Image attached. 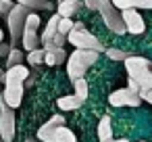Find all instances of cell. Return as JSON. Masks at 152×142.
<instances>
[{
    "instance_id": "obj_1",
    "label": "cell",
    "mask_w": 152,
    "mask_h": 142,
    "mask_svg": "<svg viewBox=\"0 0 152 142\" xmlns=\"http://www.w3.org/2000/svg\"><path fill=\"white\" fill-rule=\"evenodd\" d=\"M125 69H127V88L133 90L142 100L146 96L148 90H152V61H148L146 57H135L131 54L129 59H125Z\"/></svg>"
},
{
    "instance_id": "obj_2",
    "label": "cell",
    "mask_w": 152,
    "mask_h": 142,
    "mask_svg": "<svg viewBox=\"0 0 152 142\" xmlns=\"http://www.w3.org/2000/svg\"><path fill=\"white\" fill-rule=\"evenodd\" d=\"M98 52L94 50H73L69 57H67V73H69V79L71 84L79 77L86 75V71L98 61Z\"/></svg>"
},
{
    "instance_id": "obj_3",
    "label": "cell",
    "mask_w": 152,
    "mask_h": 142,
    "mask_svg": "<svg viewBox=\"0 0 152 142\" xmlns=\"http://www.w3.org/2000/svg\"><path fill=\"white\" fill-rule=\"evenodd\" d=\"M67 42L73 44L75 50H94V52H98V54L106 50V48L102 46V42H100L96 36H92L88 29H71L69 36H67Z\"/></svg>"
},
{
    "instance_id": "obj_4",
    "label": "cell",
    "mask_w": 152,
    "mask_h": 142,
    "mask_svg": "<svg viewBox=\"0 0 152 142\" xmlns=\"http://www.w3.org/2000/svg\"><path fill=\"white\" fill-rule=\"evenodd\" d=\"M29 13H31L29 9H25V7H21V4H15L13 11L9 13V17L4 19L7 25H9V32H11V46H13V48H15L17 42H21V34H23V29H25V19H27Z\"/></svg>"
},
{
    "instance_id": "obj_5",
    "label": "cell",
    "mask_w": 152,
    "mask_h": 142,
    "mask_svg": "<svg viewBox=\"0 0 152 142\" xmlns=\"http://www.w3.org/2000/svg\"><path fill=\"white\" fill-rule=\"evenodd\" d=\"M100 15H102V21H104V25L113 32V34H119V36H123L127 29H125V23H123V19H121V11H117L115 7H113V2L110 0H106V2L100 7V11H98Z\"/></svg>"
},
{
    "instance_id": "obj_6",
    "label": "cell",
    "mask_w": 152,
    "mask_h": 142,
    "mask_svg": "<svg viewBox=\"0 0 152 142\" xmlns=\"http://www.w3.org/2000/svg\"><path fill=\"white\" fill-rule=\"evenodd\" d=\"M15 111L9 109L2 100H0V138L2 142H13L17 134V123H15Z\"/></svg>"
},
{
    "instance_id": "obj_7",
    "label": "cell",
    "mask_w": 152,
    "mask_h": 142,
    "mask_svg": "<svg viewBox=\"0 0 152 142\" xmlns=\"http://www.w3.org/2000/svg\"><path fill=\"white\" fill-rule=\"evenodd\" d=\"M61 125H65V117L61 115V113H56V115H52L46 123H42V127L38 129V134H36V140L40 142H56V129L61 127Z\"/></svg>"
},
{
    "instance_id": "obj_8",
    "label": "cell",
    "mask_w": 152,
    "mask_h": 142,
    "mask_svg": "<svg viewBox=\"0 0 152 142\" xmlns=\"http://www.w3.org/2000/svg\"><path fill=\"white\" fill-rule=\"evenodd\" d=\"M108 102H110V107H140L142 98L129 88H119V90L110 92Z\"/></svg>"
},
{
    "instance_id": "obj_9",
    "label": "cell",
    "mask_w": 152,
    "mask_h": 142,
    "mask_svg": "<svg viewBox=\"0 0 152 142\" xmlns=\"http://www.w3.org/2000/svg\"><path fill=\"white\" fill-rule=\"evenodd\" d=\"M23 94H25V86L19 84V86H4V90L0 92V100H2L9 109H17L21 107V100H23Z\"/></svg>"
},
{
    "instance_id": "obj_10",
    "label": "cell",
    "mask_w": 152,
    "mask_h": 142,
    "mask_svg": "<svg viewBox=\"0 0 152 142\" xmlns=\"http://www.w3.org/2000/svg\"><path fill=\"white\" fill-rule=\"evenodd\" d=\"M121 19H123V23H125V29L129 32V34H144V29H146V23H144V19H142V15H140V11H133V9H127V11H121Z\"/></svg>"
},
{
    "instance_id": "obj_11",
    "label": "cell",
    "mask_w": 152,
    "mask_h": 142,
    "mask_svg": "<svg viewBox=\"0 0 152 142\" xmlns=\"http://www.w3.org/2000/svg\"><path fill=\"white\" fill-rule=\"evenodd\" d=\"M42 48H44V63L46 65H50V67H56V65H63L65 61H67V52H65V48H58L56 44H52V42H46V44H42Z\"/></svg>"
},
{
    "instance_id": "obj_12",
    "label": "cell",
    "mask_w": 152,
    "mask_h": 142,
    "mask_svg": "<svg viewBox=\"0 0 152 142\" xmlns=\"http://www.w3.org/2000/svg\"><path fill=\"white\" fill-rule=\"evenodd\" d=\"M29 73H31V71H29L25 65L11 67V69L4 71V79H2V84H4V86H19V84L25 86V79L29 77Z\"/></svg>"
},
{
    "instance_id": "obj_13",
    "label": "cell",
    "mask_w": 152,
    "mask_h": 142,
    "mask_svg": "<svg viewBox=\"0 0 152 142\" xmlns=\"http://www.w3.org/2000/svg\"><path fill=\"white\" fill-rule=\"evenodd\" d=\"M113 7L117 11H127V9H133V11H140V9H152V0H110Z\"/></svg>"
},
{
    "instance_id": "obj_14",
    "label": "cell",
    "mask_w": 152,
    "mask_h": 142,
    "mask_svg": "<svg viewBox=\"0 0 152 142\" xmlns=\"http://www.w3.org/2000/svg\"><path fill=\"white\" fill-rule=\"evenodd\" d=\"M79 7H83V2H79V0H61L56 7V15L61 19H71Z\"/></svg>"
},
{
    "instance_id": "obj_15",
    "label": "cell",
    "mask_w": 152,
    "mask_h": 142,
    "mask_svg": "<svg viewBox=\"0 0 152 142\" xmlns=\"http://www.w3.org/2000/svg\"><path fill=\"white\" fill-rule=\"evenodd\" d=\"M40 36L38 32H31V29H23L21 34V46H23V52H31L36 48H40Z\"/></svg>"
},
{
    "instance_id": "obj_16",
    "label": "cell",
    "mask_w": 152,
    "mask_h": 142,
    "mask_svg": "<svg viewBox=\"0 0 152 142\" xmlns=\"http://www.w3.org/2000/svg\"><path fill=\"white\" fill-rule=\"evenodd\" d=\"M58 21H61V17L54 13L52 17H50V21L46 23V27H44V32H42V38H40V42L42 44H46V42H50L56 34H58Z\"/></svg>"
},
{
    "instance_id": "obj_17",
    "label": "cell",
    "mask_w": 152,
    "mask_h": 142,
    "mask_svg": "<svg viewBox=\"0 0 152 142\" xmlns=\"http://www.w3.org/2000/svg\"><path fill=\"white\" fill-rule=\"evenodd\" d=\"M17 4L29 9L31 13L34 11H52L54 9V4L50 2V0H17Z\"/></svg>"
},
{
    "instance_id": "obj_18",
    "label": "cell",
    "mask_w": 152,
    "mask_h": 142,
    "mask_svg": "<svg viewBox=\"0 0 152 142\" xmlns=\"http://www.w3.org/2000/svg\"><path fill=\"white\" fill-rule=\"evenodd\" d=\"M98 138L100 142H110L113 140V125H110V117L102 115L100 123H98Z\"/></svg>"
},
{
    "instance_id": "obj_19",
    "label": "cell",
    "mask_w": 152,
    "mask_h": 142,
    "mask_svg": "<svg viewBox=\"0 0 152 142\" xmlns=\"http://www.w3.org/2000/svg\"><path fill=\"white\" fill-rule=\"evenodd\" d=\"M83 102L75 96V94H67V96H61L58 100H56V107L61 109V111H75V109H79Z\"/></svg>"
},
{
    "instance_id": "obj_20",
    "label": "cell",
    "mask_w": 152,
    "mask_h": 142,
    "mask_svg": "<svg viewBox=\"0 0 152 142\" xmlns=\"http://www.w3.org/2000/svg\"><path fill=\"white\" fill-rule=\"evenodd\" d=\"M17 65H25V52H23V48H11V52H9V57H7V69H11V67H17Z\"/></svg>"
},
{
    "instance_id": "obj_21",
    "label": "cell",
    "mask_w": 152,
    "mask_h": 142,
    "mask_svg": "<svg viewBox=\"0 0 152 142\" xmlns=\"http://www.w3.org/2000/svg\"><path fill=\"white\" fill-rule=\"evenodd\" d=\"M73 90H75V96L81 100V102H86V98H88V82H86V77H79V79H75L73 82Z\"/></svg>"
},
{
    "instance_id": "obj_22",
    "label": "cell",
    "mask_w": 152,
    "mask_h": 142,
    "mask_svg": "<svg viewBox=\"0 0 152 142\" xmlns=\"http://www.w3.org/2000/svg\"><path fill=\"white\" fill-rule=\"evenodd\" d=\"M25 61H27L31 67H38V65H42V63H44V48H36V50L27 52Z\"/></svg>"
},
{
    "instance_id": "obj_23",
    "label": "cell",
    "mask_w": 152,
    "mask_h": 142,
    "mask_svg": "<svg viewBox=\"0 0 152 142\" xmlns=\"http://www.w3.org/2000/svg\"><path fill=\"white\" fill-rule=\"evenodd\" d=\"M56 142H77V138L67 125H61L56 129Z\"/></svg>"
},
{
    "instance_id": "obj_24",
    "label": "cell",
    "mask_w": 152,
    "mask_h": 142,
    "mask_svg": "<svg viewBox=\"0 0 152 142\" xmlns=\"http://www.w3.org/2000/svg\"><path fill=\"white\" fill-rule=\"evenodd\" d=\"M104 54H106L110 61H123V63H125V59L131 57V52H125V50H119V48H106Z\"/></svg>"
},
{
    "instance_id": "obj_25",
    "label": "cell",
    "mask_w": 152,
    "mask_h": 142,
    "mask_svg": "<svg viewBox=\"0 0 152 142\" xmlns=\"http://www.w3.org/2000/svg\"><path fill=\"white\" fill-rule=\"evenodd\" d=\"M40 25H42V21H40V17H38L36 13H29V15H27V19H25V29H31V32H38V29H40Z\"/></svg>"
},
{
    "instance_id": "obj_26",
    "label": "cell",
    "mask_w": 152,
    "mask_h": 142,
    "mask_svg": "<svg viewBox=\"0 0 152 142\" xmlns=\"http://www.w3.org/2000/svg\"><path fill=\"white\" fill-rule=\"evenodd\" d=\"M73 23H75V21H71V19H61V21H58V34L67 38L69 32L73 29Z\"/></svg>"
},
{
    "instance_id": "obj_27",
    "label": "cell",
    "mask_w": 152,
    "mask_h": 142,
    "mask_svg": "<svg viewBox=\"0 0 152 142\" xmlns=\"http://www.w3.org/2000/svg\"><path fill=\"white\" fill-rule=\"evenodd\" d=\"M13 7H15L13 0H0V17L7 19V17H9V13L13 11Z\"/></svg>"
},
{
    "instance_id": "obj_28",
    "label": "cell",
    "mask_w": 152,
    "mask_h": 142,
    "mask_svg": "<svg viewBox=\"0 0 152 142\" xmlns=\"http://www.w3.org/2000/svg\"><path fill=\"white\" fill-rule=\"evenodd\" d=\"M106 2V0H83V7L90 11H100V7Z\"/></svg>"
},
{
    "instance_id": "obj_29",
    "label": "cell",
    "mask_w": 152,
    "mask_h": 142,
    "mask_svg": "<svg viewBox=\"0 0 152 142\" xmlns=\"http://www.w3.org/2000/svg\"><path fill=\"white\" fill-rule=\"evenodd\" d=\"M11 42H0V57H2V59H7L9 57V52H11Z\"/></svg>"
},
{
    "instance_id": "obj_30",
    "label": "cell",
    "mask_w": 152,
    "mask_h": 142,
    "mask_svg": "<svg viewBox=\"0 0 152 142\" xmlns=\"http://www.w3.org/2000/svg\"><path fill=\"white\" fill-rule=\"evenodd\" d=\"M50 42H52V44H56L58 48H63V46H65V42H67V38H65V36H61V34H56Z\"/></svg>"
},
{
    "instance_id": "obj_31",
    "label": "cell",
    "mask_w": 152,
    "mask_h": 142,
    "mask_svg": "<svg viewBox=\"0 0 152 142\" xmlns=\"http://www.w3.org/2000/svg\"><path fill=\"white\" fill-rule=\"evenodd\" d=\"M73 29H86V23L83 21H75L73 23Z\"/></svg>"
},
{
    "instance_id": "obj_32",
    "label": "cell",
    "mask_w": 152,
    "mask_h": 142,
    "mask_svg": "<svg viewBox=\"0 0 152 142\" xmlns=\"http://www.w3.org/2000/svg\"><path fill=\"white\" fill-rule=\"evenodd\" d=\"M144 100L152 104V90H148V92H146V96H144Z\"/></svg>"
},
{
    "instance_id": "obj_33",
    "label": "cell",
    "mask_w": 152,
    "mask_h": 142,
    "mask_svg": "<svg viewBox=\"0 0 152 142\" xmlns=\"http://www.w3.org/2000/svg\"><path fill=\"white\" fill-rule=\"evenodd\" d=\"M110 142H129L127 138H119V140H110Z\"/></svg>"
},
{
    "instance_id": "obj_34",
    "label": "cell",
    "mask_w": 152,
    "mask_h": 142,
    "mask_svg": "<svg viewBox=\"0 0 152 142\" xmlns=\"http://www.w3.org/2000/svg\"><path fill=\"white\" fill-rule=\"evenodd\" d=\"M2 79H4V71L0 69V84H2Z\"/></svg>"
},
{
    "instance_id": "obj_35",
    "label": "cell",
    "mask_w": 152,
    "mask_h": 142,
    "mask_svg": "<svg viewBox=\"0 0 152 142\" xmlns=\"http://www.w3.org/2000/svg\"><path fill=\"white\" fill-rule=\"evenodd\" d=\"M0 42H4V34H2V29H0Z\"/></svg>"
},
{
    "instance_id": "obj_36",
    "label": "cell",
    "mask_w": 152,
    "mask_h": 142,
    "mask_svg": "<svg viewBox=\"0 0 152 142\" xmlns=\"http://www.w3.org/2000/svg\"><path fill=\"white\" fill-rule=\"evenodd\" d=\"M25 142H38V140H36V138H27Z\"/></svg>"
},
{
    "instance_id": "obj_37",
    "label": "cell",
    "mask_w": 152,
    "mask_h": 142,
    "mask_svg": "<svg viewBox=\"0 0 152 142\" xmlns=\"http://www.w3.org/2000/svg\"><path fill=\"white\" fill-rule=\"evenodd\" d=\"M0 142H2V138H0Z\"/></svg>"
},
{
    "instance_id": "obj_38",
    "label": "cell",
    "mask_w": 152,
    "mask_h": 142,
    "mask_svg": "<svg viewBox=\"0 0 152 142\" xmlns=\"http://www.w3.org/2000/svg\"><path fill=\"white\" fill-rule=\"evenodd\" d=\"M142 142H144V140H142Z\"/></svg>"
}]
</instances>
